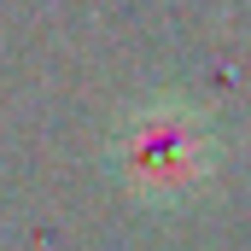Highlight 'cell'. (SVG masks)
Wrapping results in <instances>:
<instances>
[{"instance_id": "cell-1", "label": "cell", "mask_w": 251, "mask_h": 251, "mask_svg": "<svg viewBox=\"0 0 251 251\" xmlns=\"http://www.w3.org/2000/svg\"><path fill=\"white\" fill-rule=\"evenodd\" d=\"M216 158H222L216 123L181 94H152L111 128V176L128 199L152 210L193 204L210 187Z\"/></svg>"}]
</instances>
